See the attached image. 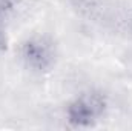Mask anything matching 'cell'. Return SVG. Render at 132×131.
<instances>
[{"label": "cell", "instance_id": "cell-1", "mask_svg": "<svg viewBox=\"0 0 132 131\" xmlns=\"http://www.w3.org/2000/svg\"><path fill=\"white\" fill-rule=\"evenodd\" d=\"M108 110V94L97 88H88L66 102L63 119L71 130H88L98 125L104 119Z\"/></svg>", "mask_w": 132, "mask_h": 131}, {"label": "cell", "instance_id": "cell-2", "mask_svg": "<svg viewBox=\"0 0 132 131\" xmlns=\"http://www.w3.org/2000/svg\"><path fill=\"white\" fill-rule=\"evenodd\" d=\"M22 65L34 74H48L59 59L57 45L48 34H31L19 46Z\"/></svg>", "mask_w": 132, "mask_h": 131}, {"label": "cell", "instance_id": "cell-3", "mask_svg": "<svg viewBox=\"0 0 132 131\" xmlns=\"http://www.w3.org/2000/svg\"><path fill=\"white\" fill-rule=\"evenodd\" d=\"M14 3H15L14 0H0V46L5 42L3 30H6V22H8V17L12 11Z\"/></svg>", "mask_w": 132, "mask_h": 131}]
</instances>
